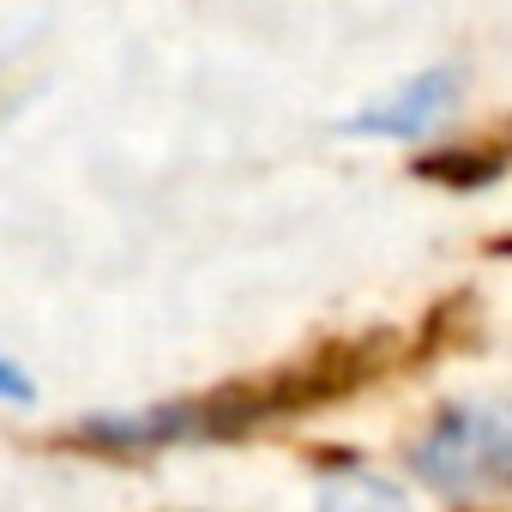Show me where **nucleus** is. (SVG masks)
I'll return each instance as SVG.
<instances>
[{
    "mask_svg": "<svg viewBox=\"0 0 512 512\" xmlns=\"http://www.w3.org/2000/svg\"><path fill=\"white\" fill-rule=\"evenodd\" d=\"M506 169L500 151H440V157H422L416 175L422 181H440V187H458V193H476V187H494Z\"/></svg>",
    "mask_w": 512,
    "mask_h": 512,
    "instance_id": "nucleus-4",
    "label": "nucleus"
},
{
    "mask_svg": "<svg viewBox=\"0 0 512 512\" xmlns=\"http://www.w3.org/2000/svg\"><path fill=\"white\" fill-rule=\"evenodd\" d=\"M458 91H464L458 67H428V73L404 79L392 97L356 109V115L338 121V127H344L350 139H422V133H434V127L458 109Z\"/></svg>",
    "mask_w": 512,
    "mask_h": 512,
    "instance_id": "nucleus-2",
    "label": "nucleus"
},
{
    "mask_svg": "<svg viewBox=\"0 0 512 512\" xmlns=\"http://www.w3.org/2000/svg\"><path fill=\"white\" fill-rule=\"evenodd\" d=\"M0 398H7V404H37V386H31V374H25L13 356H0Z\"/></svg>",
    "mask_w": 512,
    "mask_h": 512,
    "instance_id": "nucleus-5",
    "label": "nucleus"
},
{
    "mask_svg": "<svg viewBox=\"0 0 512 512\" xmlns=\"http://www.w3.org/2000/svg\"><path fill=\"white\" fill-rule=\"evenodd\" d=\"M314 512H410V494L374 470H338L320 482Z\"/></svg>",
    "mask_w": 512,
    "mask_h": 512,
    "instance_id": "nucleus-3",
    "label": "nucleus"
},
{
    "mask_svg": "<svg viewBox=\"0 0 512 512\" xmlns=\"http://www.w3.org/2000/svg\"><path fill=\"white\" fill-rule=\"evenodd\" d=\"M410 464L422 482H434L446 494L476 488V482L500 488L512 470V428L494 404H446L410 446Z\"/></svg>",
    "mask_w": 512,
    "mask_h": 512,
    "instance_id": "nucleus-1",
    "label": "nucleus"
}]
</instances>
